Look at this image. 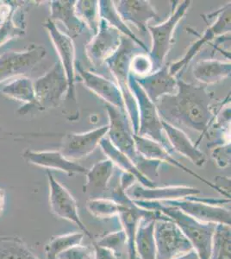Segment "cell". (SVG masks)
Masks as SVG:
<instances>
[{
    "label": "cell",
    "mask_w": 231,
    "mask_h": 259,
    "mask_svg": "<svg viewBox=\"0 0 231 259\" xmlns=\"http://www.w3.org/2000/svg\"><path fill=\"white\" fill-rule=\"evenodd\" d=\"M51 21H61L68 30V36L73 39L80 35L85 27V24L75 14L74 0H56L49 2Z\"/></svg>",
    "instance_id": "obj_27"
},
{
    "label": "cell",
    "mask_w": 231,
    "mask_h": 259,
    "mask_svg": "<svg viewBox=\"0 0 231 259\" xmlns=\"http://www.w3.org/2000/svg\"><path fill=\"white\" fill-rule=\"evenodd\" d=\"M127 207L115 202L114 200L100 198L91 199L87 201V209L94 217L100 219H110L118 216Z\"/></svg>",
    "instance_id": "obj_36"
},
{
    "label": "cell",
    "mask_w": 231,
    "mask_h": 259,
    "mask_svg": "<svg viewBox=\"0 0 231 259\" xmlns=\"http://www.w3.org/2000/svg\"><path fill=\"white\" fill-rule=\"evenodd\" d=\"M155 221V219L144 218L138 223L135 231V244L141 259H156Z\"/></svg>",
    "instance_id": "obj_30"
},
{
    "label": "cell",
    "mask_w": 231,
    "mask_h": 259,
    "mask_svg": "<svg viewBox=\"0 0 231 259\" xmlns=\"http://www.w3.org/2000/svg\"><path fill=\"white\" fill-rule=\"evenodd\" d=\"M153 65L148 53L138 54L130 63V73L135 77L146 76L152 73Z\"/></svg>",
    "instance_id": "obj_38"
},
{
    "label": "cell",
    "mask_w": 231,
    "mask_h": 259,
    "mask_svg": "<svg viewBox=\"0 0 231 259\" xmlns=\"http://www.w3.org/2000/svg\"><path fill=\"white\" fill-rule=\"evenodd\" d=\"M230 8L231 4L229 2L226 4L225 6H222L221 9L217 10V12L208 15V18L216 17L217 20L210 26H208L203 36H200L199 40H197L195 42H193V45H191L189 50L187 51V53L181 59L178 60V62H174L173 64L169 65V73L172 76L177 78L178 73L180 71L182 72L183 69L186 68L193 59V57L205 46V44L216 38L218 35L230 32Z\"/></svg>",
    "instance_id": "obj_11"
},
{
    "label": "cell",
    "mask_w": 231,
    "mask_h": 259,
    "mask_svg": "<svg viewBox=\"0 0 231 259\" xmlns=\"http://www.w3.org/2000/svg\"><path fill=\"white\" fill-rule=\"evenodd\" d=\"M164 205L174 206L193 218L204 223H215L230 226V211L224 207L199 202L193 196L181 200H164L160 201Z\"/></svg>",
    "instance_id": "obj_17"
},
{
    "label": "cell",
    "mask_w": 231,
    "mask_h": 259,
    "mask_svg": "<svg viewBox=\"0 0 231 259\" xmlns=\"http://www.w3.org/2000/svg\"><path fill=\"white\" fill-rule=\"evenodd\" d=\"M57 259H95L90 248L81 244L74 245L60 254Z\"/></svg>",
    "instance_id": "obj_39"
},
{
    "label": "cell",
    "mask_w": 231,
    "mask_h": 259,
    "mask_svg": "<svg viewBox=\"0 0 231 259\" xmlns=\"http://www.w3.org/2000/svg\"><path fill=\"white\" fill-rule=\"evenodd\" d=\"M156 259H174L193 250V244L170 219L155 221Z\"/></svg>",
    "instance_id": "obj_8"
},
{
    "label": "cell",
    "mask_w": 231,
    "mask_h": 259,
    "mask_svg": "<svg viewBox=\"0 0 231 259\" xmlns=\"http://www.w3.org/2000/svg\"><path fill=\"white\" fill-rule=\"evenodd\" d=\"M99 7H100V17L101 19L106 21L110 26L113 27L114 29L118 30L122 35L131 39L132 41H135L136 45H139L142 49H144L147 53H149V49L146 45L135 36V34L131 31L129 27L126 25V23L123 22L119 14L117 13L116 6H115V1L100 0L99 1Z\"/></svg>",
    "instance_id": "obj_31"
},
{
    "label": "cell",
    "mask_w": 231,
    "mask_h": 259,
    "mask_svg": "<svg viewBox=\"0 0 231 259\" xmlns=\"http://www.w3.org/2000/svg\"><path fill=\"white\" fill-rule=\"evenodd\" d=\"M162 125L167 141L174 153L178 152L199 167L205 165L206 162L205 154L193 144L187 133L164 121Z\"/></svg>",
    "instance_id": "obj_25"
},
{
    "label": "cell",
    "mask_w": 231,
    "mask_h": 259,
    "mask_svg": "<svg viewBox=\"0 0 231 259\" xmlns=\"http://www.w3.org/2000/svg\"><path fill=\"white\" fill-rule=\"evenodd\" d=\"M230 62L218 60H204L198 62L193 68V75L202 85H211L219 82L230 76Z\"/></svg>",
    "instance_id": "obj_28"
},
{
    "label": "cell",
    "mask_w": 231,
    "mask_h": 259,
    "mask_svg": "<svg viewBox=\"0 0 231 259\" xmlns=\"http://www.w3.org/2000/svg\"><path fill=\"white\" fill-rule=\"evenodd\" d=\"M129 85L137 105L139 125L136 135L157 142L173 155L174 151L166 138L162 120L159 116L155 104L147 96L131 73L129 74Z\"/></svg>",
    "instance_id": "obj_5"
},
{
    "label": "cell",
    "mask_w": 231,
    "mask_h": 259,
    "mask_svg": "<svg viewBox=\"0 0 231 259\" xmlns=\"http://www.w3.org/2000/svg\"><path fill=\"white\" fill-rule=\"evenodd\" d=\"M121 37L118 30L100 18L98 32L85 46V54L91 64L96 68L102 66L120 46Z\"/></svg>",
    "instance_id": "obj_14"
},
{
    "label": "cell",
    "mask_w": 231,
    "mask_h": 259,
    "mask_svg": "<svg viewBox=\"0 0 231 259\" xmlns=\"http://www.w3.org/2000/svg\"><path fill=\"white\" fill-rule=\"evenodd\" d=\"M117 217L127 236V259H141L135 244V231L139 221L144 218L155 219L156 221L166 218L161 212L141 208L135 203L123 210Z\"/></svg>",
    "instance_id": "obj_23"
},
{
    "label": "cell",
    "mask_w": 231,
    "mask_h": 259,
    "mask_svg": "<svg viewBox=\"0 0 231 259\" xmlns=\"http://www.w3.org/2000/svg\"><path fill=\"white\" fill-rule=\"evenodd\" d=\"M5 204H6V192L4 189H0V215L3 213Z\"/></svg>",
    "instance_id": "obj_43"
},
{
    "label": "cell",
    "mask_w": 231,
    "mask_h": 259,
    "mask_svg": "<svg viewBox=\"0 0 231 259\" xmlns=\"http://www.w3.org/2000/svg\"><path fill=\"white\" fill-rule=\"evenodd\" d=\"M93 242L101 247L111 250L119 259H123V254H127V236L123 229L108 233L99 240L94 239Z\"/></svg>",
    "instance_id": "obj_37"
},
{
    "label": "cell",
    "mask_w": 231,
    "mask_h": 259,
    "mask_svg": "<svg viewBox=\"0 0 231 259\" xmlns=\"http://www.w3.org/2000/svg\"><path fill=\"white\" fill-rule=\"evenodd\" d=\"M75 70H77L79 76L81 77L82 81L89 90L105 100L106 104L126 112L123 95L117 84L100 74L85 70L79 64H76Z\"/></svg>",
    "instance_id": "obj_18"
},
{
    "label": "cell",
    "mask_w": 231,
    "mask_h": 259,
    "mask_svg": "<svg viewBox=\"0 0 231 259\" xmlns=\"http://www.w3.org/2000/svg\"><path fill=\"white\" fill-rule=\"evenodd\" d=\"M47 176L50 185V205L52 212L59 218L73 223L93 241L94 236L80 220L75 199L70 192L53 177L50 170H47Z\"/></svg>",
    "instance_id": "obj_12"
},
{
    "label": "cell",
    "mask_w": 231,
    "mask_h": 259,
    "mask_svg": "<svg viewBox=\"0 0 231 259\" xmlns=\"http://www.w3.org/2000/svg\"><path fill=\"white\" fill-rule=\"evenodd\" d=\"M0 24H1V23H0Z\"/></svg>",
    "instance_id": "obj_44"
},
{
    "label": "cell",
    "mask_w": 231,
    "mask_h": 259,
    "mask_svg": "<svg viewBox=\"0 0 231 259\" xmlns=\"http://www.w3.org/2000/svg\"><path fill=\"white\" fill-rule=\"evenodd\" d=\"M99 145L103 150V152L107 156V158L111 160V162H113V164L117 166L118 169L134 176L136 181L141 183V185L144 186V188L152 189V188L156 187L155 182L148 179L147 177L141 174L140 172L137 170V168H135V165L132 163L131 161L125 155H123L122 152L117 150V148H115L112 145L108 138H106V137L103 138L100 140Z\"/></svg>",
    "instance_id": "obj_29"
},
{
    "label": "cell",
    "mask_w": 231,
    "mask_h": 259,
    "mask_svg": "<svg viewBox=\"0 0 231 259\" xmlns=\"http://www.w3.org/2000/svg\"><path fill=\"white\" fill-rule=\"evenodd\" d=\"M117 13L123 22L134 24L140 32L147 33L150 20L159 21L160 17L150 1L146 0H121L116 1Z\"/></svg>",
    "instance_id": "obj_19"
},
{
    "label": "cell",
    "mask_w": 231,
    "mask_h": 259,
    "mask_svg": "<svg viewBox=\"0 0 231 259\" xmlns=\"http://www.w3.org/2000/svg\"><path fill=\"white\" fill-rule=\"evenodd\" d=\"M230 226L217 224L214 232L211 259H230Z\"/></svg>",
    "instance_id": "obj_34"
},
{
    "label": "cell",
    "mask_w": 231,
    "mask_h": 259,
    "mask_svg": "<svg viewBox=\"0 0 231 259\" xmlns=\"http://www.w3.org/2000/svg\"><path fill=\"white\" fill-rule=\"evenodd\" d=\"M75 14L95 35L100 26V7L96 0L75 1Z\"/></svg>",
    "instance_id": "obj_33"
},
{
    "label": "cell",
    "mask_w": 231,
    "mask_h": 259,
    "mask_svg": "<svg viewBox=\"0 0 231 259\" xmlns=\"http://www.w3.org/2000/svg\"><path fill=\"white\" fill-rule=\"evenodd\" d=\"M1 93L6 97L24 104V106L18 110V114L25 115L32 109L37 110L34 81L29 77H16L14 80L4 85Z\"/></svg>",
    "instance_id": "obj_26"
},
{
    "label": "cell",
    "mask_w": 231,
    "mask_h": 259,
    "mask_svg": "<svg viewBox=\"0 0 231 259\" xmlns=\"http://www.w3.org/2000/svg\"><path fill=\"white\" fill-rule=\"evenodd\" d=\"M23 157L27 162L36 165L41 168L65 172L68 176L74 174H86L87 169L76 162L66 159L59 150H43L35 151L26 150L23 154Z\"/></svg>",
    "instance_id": "obj_22"
},
{
    "label": "cell",
    "mask_w": 231,
    "mask_h": 259,
    "mask_svg": "<svg viewBox=\"0 0 231 259\" xmlns=\"http://www.w3.org/2000/svg\"><path fill=\"white\" fill-rule=\"evenodd\" d=\"M174 259H200V257H199V254L197 253L196 250L193 249L189 252L183 254L181 256H178Z\"/></svg>",
    "instance_id": "obj_42"
},
{
    "label": "cell",
    "mask_w": 231,
    "mask_h": 259,
    "mask_svg": "<svg viewBox=\"0 0 231 259\" xmlns=\"http://www.w3.org/2000/svg\"><path fill=\"white\" fill-rule=\"evenodd\" d=\"M134 139H135L136 150L147 159L155 160V161H159L161 162H167L169 164L173 165L174 167H177V168L181 169L186 173L196 177L197 179H199V181L205 183L206 185L210 186L211 189H213L215 191L218 192L226 199H230V193L228 192V189L220 187V186L217 185L216 183H211V182H209L207 180H205V178L199 176L195 172L189 169L188 167H186L184 165L182 164L181 162H179L178 160H176L174 156H173V155L170 153L169 151L164 146H162L161 144H159V143L154 141V140H151V139L137 135L134 136Z\"/></svg>",
    "instance_id": "obj_16"
},
{
    "label": "cell",
    "mask_w": 231,
    "mask_h": 259,
    "mask_svg": "<svg viewBox=\"0 0 231 259\" xmlns=\"http://www.w3.org/2000/svg\"><path fill=\"white\" fill-rule=\"evenodd\" d=\"M46 55V49L39 45H30L24 51L10 50L0 55V84L13 77L26 76Z\"/></svg>",
    "instance_id": "obj_9"
},
{
    "label": "cell",
    "mask_w": 231,
    "mask_h": 259,
    "mask_svg": "<svg viewBox=\"0 0 231 259\" xmlns=\"http://www.w3.org/2000/svg\"><path fill=\"white\" fill-rule=\"evenodd\" d=\"M108 131L109 124H106L87 133L66 134L59 151L69 161L82 159L94 152Z\"/></svg>",
    "instance_id": "obj_15"
},
{
    "label": "cell",
    "mask_w": 231,
    "mask_h": 259,
    "mask_svg": "<svg viewBox=\"0 0 231 259\" xmlns=\"http://www.w3.org/2000/svg\"><path fill=\"white\" fill-rule=\"evenodd\" d=\"M214 95L206 85H196L177 79V91L165 95L155 103L161 120L181 130L200 133L195 145L198 147L203 135L208 133L216 119Z\"/></svg>",
    "instance_id": "obj_1"
},
{
    "label": "cell",
    "mask_w": 231,
    "mask_h": 259,
    "mask_svg": "<svg viewBox=\"0 0 231 259\" xmlns=\"http://www.w3.org/2000/svg\"><path fill=\"white\" fill-rule=\"evenodd\" d=\"M201 192L199 189L190 186H168L163 188H144V186L135 183L127 190V194L131 200H181L190 196H196Z\"/></svg>",
    "instance_id": "obj_20"
},
{
    "label": "cell",
    "mask_w": 231,
    "mask_h": 259,
    "mask_svg": "<svg viewBox=\"0 0 231 259\" xmlns=\"http://www.w3.org/2000/svg\"><path fill=\"white\" fill-rule=\"evenodd\" d=\"M134 78L153 103H156L165 95H173L177 91V78L170 74L169 65H164L146 76Z\"/></svg>",
    "instance_id": "obj_21"
},
{
    "label": "cell",
    "mask_w": 231,
    "mask_h": 259,
    "mask_svg": "<svg viewBox=\"0 0 231 259\" xmlns=\"http://www.w3.org/2000/svg\"><path fill=\"white\" fill-rule=\"evenodd\" d=\"M28 4L24 1L0 2V48L26 34Z\"/></svg>",
    "instance_id": "obj_13"
},
{
    "label": "cell",
    "mask_w": 231,
    "mask_h": 259,
    "mask_svg": "<svg viewBox=\"0 0 231 259\" xmlns=\"http://www.w3.org/2000/svg\"><path fill=\"white\" fill-rule=\"evenodd\" d=\"M190 0H186L173 8L172 14L167 20L158 25H149L148 30L152 36V49L149 52L152 62L153 71L158 70L163 67L165 60L174 42L173 35L178 24L187 14L191 6Z\"/></svg>",
    "instance_id": "obj_6"
},
{
    "label": "cell",
    "mask_w": 231,
    "mask_h": 259,
    "mask_svg": "<svg viewBox=\"0 0 231 259\" xmlns=\"http://www.w3.org/2000/svg\"><path fill=\"white\" fill-rule=\"evenodd\" d=\"M85 234L80 233H68L53 237L45 248L47 259H57L60 254L74 245L81 244Z\"/></svg>",
    "instance_id": "obj_35"
},
{
    "label": "cell",
    "mask_w": 231,
    "mask_h": 259,
    "mask_svg": "<svg viewBox=\"0 0 231 259\" xmlns=\"http://www.w3.org/2000/svg\"><path fill=\"white\" fill-rule=\"evenodd\" d=\"M106 106L110 120L107 133L109 140L115 148L131 161L141 174L154 182L153 179L159 177L161 162L147 159L136 150L134 139L135 133L127 113L108 104H106Z\"/></svg>",
    "instance_id": "obj_2"
},
{
    "label": "cell",
    "mask_w": 231,
    "mask_h": 259,
    "mask_svg": "<svg viewBox=\"0 0 231 259\" xmlns=\"http://www.w3.org/2000/svg\"><path fill=\"white\" fill-rule=\"evenodd\" d=\"M114 169L115 165L108 158L95 163L86 173V183L83 186L84 194L91 199L106 198Z\"/></svg>",
    "instance_id": "obj_24"
},
{
    "label": "cell",
    "mask_w": 231,
    "mask_h": 259,
    "mask_svg": "<svg viewBox=\"0 0 231 259\" xmlns=\"http://www.w3.org/2000/svg\"><path fill=\"white\" fill-rule=\"evenodd\" d=\"M94 247V257L95 259H119L111 250L101 247L93 242Z\"/></svg>",
    "instance_id": "obj_41"
},
{
    "label": "cell",
    "mask_w": 231,
    "mask_h": 259,
    "mask_svg": "<svg viewBox=\"0 0 231 259\" xmlns=\"http://www.w3.org/2000/svg\"><path fill=\"white\" fill-rule=\"evenodd\" d=\"M212 157L220 168H225L230 165V144L215 148L212 152Z\"/></svg>",
    "instance_id": "obj_40"
},
{
    "label": "cell",
    "mask_w": 231,
    "mask_h": 259,
    "mask_svg": "<svg viewBox=\"0 0 231 259\" xmlns=\"http://www.w3.org/2000/svg\"><path fill=\"white\" fill-rule=\"evenodd\" d=\"M147 53L135 41L122 35L119 48L111 57L106 60V63L113 74L115 80H117V87L120 89L123 95L125 110L129 117L132 130L137 134L138 132V111L137 105L135 97L129 89V80L130 74V63L134 56L138 54ZM149 54V53H148Z\"/></svg>",
    "instance_id": "obj_4"
},
{
    "label": "cell",
    "mask_w": 231,
    "mask_h": 259,
    "mask_svg": "<svg viewBox=\"0 0 231 259\" xmlns=\"http://www.w3.org/2000/svg\"><path fill=\"white\" fill-rule=\"evenodd\" d=\"M0 259H39L17 236L0 237Z\"/></svg>",
    "instance_id": "obj_32"
},
{
    "label": "cell",
    "mask_w": 231,
    "mask_h": 259,
    "mask_svg": "<svg viewBox=\"0 0 231 259\" xmlns=\"http://www.w3.org/2000/svg\"><path fill=\"white\" fill-rule=\"evenodd\" d=\"M42 26L48 30L50 34V39L53 41L54 46L56 48L57 54L60 57V62L64 68L65 73L67 75L68 82V90L66 95L67 101H73L76 105V70H75V47L73 39L69 37L67 34L62 33L56 26V23L48 18L45 20Z\"/></svg>",
    "instance_id": "obj_10"
},
{
    "label": "cell",
    "mask_w": 231,
    "mask_h": 259,
    "mask_svg": "<svg viewBox=\"0 0 231 259\" xmlns=\"http://www.w3.org/2000/svg\"><path fill=\"white\" fill-rule=\"evenodd\" d=\"M132 200L141 208L160 212L167 216L178 226L189 239L200 259H211L212 239L217 224L204 223L184 213L177 207L164 205L160 201Z\"/></svg>",
    "instance_id": "obj_3"
},
{
    "label": "cell",
    "mask_w": 231,
    "mask_h": 259,
    "mask_svg": "<svg viewBox=\"0 0 231 259\" xmlns=\"http://www.w3.org/2000/svg\"><path fill=\"white\" fill-rule=\"evenodd\" d=\"M35 101L38 111L56 108L68 90V82L64 68L60 61L42 76L34 81Z\"/></svg>",
    "instance_id": "obj_7"
}]
</instances>
